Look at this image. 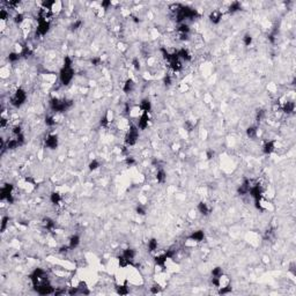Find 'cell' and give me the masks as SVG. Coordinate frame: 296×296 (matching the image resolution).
<instances>
[{
    "label": "cell",
    "mask_w": 296,
    "mask_h": 296,
    "mask_svg": "<svg viewBox=\"0 0 296 296\" xmlns=\"http://www.w3.org/2000/svg\"><path fill=\"white\" fill-rule=\"evenodd\" d=\"M79 244H80V236H79V235H73V236H71L69 242H68L69 249H71V250H74V249H76V248L79 246Z\"/></svg>",
    "instance_id": "4fadbf2b"
},
{
    "label": "cell",
    "mask_w": 296,
    "mask_h": 296,
    "mask_svg": "<svg viewBox=\"0 0 296 296\" xmlns=\"http://www.w3.org/2000/svg\"><path fill=\"white\" fill-rule=\"evenodd\" d=\"M14 21H15V23H16V24H21V23L24 21V16H23V14L19 13V14L15 15V16H14Z\"/></svg>",
    "instance_id": "1f68e13d"
},
{
    "label": "cell",
    "mask_w": 296,
    "mask_h": 296,
    "mask_svg": "<svg viewBox=\"0 0 296 296\" xmlns=\"http://www.w3.org/2000/svg\"><path fill=\"white\" fill-rule=\"evenodd\" d=\"M139 139V127L135 125L130 126L128 132L125 135V143L127 146H133Z\"/></svg>",
    "instance_id": "3957f363"
},
{
    "label": "cell",
    "mask_w": 296,
    "mask_h": 296,
    "mask_svg": "<svg viewBox=\"0 0 296 296\" xmlns=\"http://www.w3.org/2000/svg\"><path fill=\"white\" fill-rule=\"evenodd\" d=\"M133 89H134V81L132 79H127L125 81V83H124V86H123V91L126 93V94H128Z\"/></svg>",
    "instance_id": "2e32d148"
},
{
    "label": "cell",
    "mask_w": 296,
    "mask_h": 296,
    "mask_svg": "<svg viewBox=\"0 0 296 296\" xmlns=\"http://www.w3.org/2000/svg\"><path fill=\"white\" fill-rule=\"evenodd\" d=\"M213 155H214V152H213V150H208L207 152V159H212Z\"/></svg>",
    "instance_id": "f6af8a7d"
},
{
    "label": "cell",
    "mask_w": 296,
    "mask_h": 296,
    "mask_svg": "<svg viewBox=\"0 0 296 296\" xmlns=\"http://www.w3.org/2000/svg\"><path fill=\"white\" fill-rule=\"evenodd\" d=\"M205 237V234L202 230H197V231H193L192 234L189 236V239H191L193 242H201Z\"/></svg>",
    "instance_id": "30bf717a"
},
{
    "label": "cell",
    "mask_w": 296,
    "mask_h": 296,
    "mask_svg": "<svg viewBox=\"0 0 296 296\" xmlns=\"http://www.w3.org/2000/svg\"><path fill=\"white\" fill-rule=\"evenodd\" d=\"M148 123H149V116H148L147 112H142V115L140 116L139 118V122H138V127L140 130H146L148 127Z\"/></svg>",
    "instance_id": "52a82bcc"
},
{
    "label": "cell",
    "mask_w": 296,
    "mask_h": 296,
    "mask_svg": "<svg viewBox=\"0 0 296 296\" xmlns=\"http://www.w3.org/2000/svg\"><path fill=\"white\" fill-rule=\"evenodd\" d=\"M101 164H100V162L97 161V160H93L91 162L89 163V170L90 171H94V170H96V169H98V167H100Z\"/></svg>",
    "instance_id": "f1b7e54d"
},
{
    "label": "cell",
    "mask_w": 296,
    "mask_h": 296,
    "mask_svg": "<svg viewBox=\"0 0 296 296\" xmlns=\"http://www.w3.org/2000/svg\"><path fill=\"white\" fill-rule=\"evenodd\" d=\"M118 264H119V266L122 267V268H125V267H127L128 265H130V261L127 260V259L122 254V256H119L118 257Z\"/></svg>",
    "instance_id": "484cf974"
},
{
    "label": "cell",
    "mask_w": 296,
    "mask_h": 296,
    "mask_svg": "<svg viewBox=\"0 0 296 296\" xmlns=\"http://www.w3.org/2000/svg\"><path fill=\"white\" fill-rule=\"evenodd\" d=\"M221 19H222V13L220 11H213L209 14V20H211V22L214 23V24H217V23L221 21Z\"/></svg>",
    "instance_id": "8fae6325"
},
{
    "label": "cell",
    "mask_w": 296,
    "mask_h": 296,
    "mask_svg": "<svg viewBox=\"0 0 296 296\" xmlns=\"http://www.w3.org/2000/svg\"><path fill=\"white\" fill-rule=\"evenodd\" d=\"M26 101H27V93L22 88L16 89L13 96L11 97V104L15 108H20L22 104H24Z\"/></svg>",
    "instance_id": "7a4b0ae2"
},
{
    "label": "cell",
    "mask_w": 296,
    "mask_h": 296,
    "mask_svg": "<svg viewBox=\"0 0 296 296\" xmlns=\"http://www.w3.org/2000/svg\"><path fill=\"white\" fill-rule=\"evenodd\" d=\"M167 260H168L167 254H165V253H163V254H160V256L155 257V264L157 265V266L164 268V267H165V263H167Z\"/></svg>",
    "instance_id": "9a60e30c"
},
{
    "label": "cell",
    "mask_w": 296,
    "mask_h": 296,
    "mask_svg": "<svg viewBox=\"0 0 296 296\" xmlns=\"http://www.w3.org/2000/svg\"><path fill=\"white\" fill-rule=\"evenodd\" d=\"M49 104H50V108L53 111H56V112H65V111L68 110L73 105V102L72 101H68V100L51 98Z\"/></svg>",
    "instance_id": "6da1fadb"
},
{
    "label": "cell",
    "mask_w": 296,
    "mask_h": 296,
    "mask_svg": "<svg viewBox=\"0 0 296 296\" xmlns=\"http://www.w3.org/2000/svg\"><path fill=\"white\" fill-rule=\"evenodd\" d=\"M45 124L48 126H50V127L54 126L56 125V119H54V117L53 116H46L45 117Z\"/></svg>",
    "instance_id": "83f0119b"
},
{
    "label": "cell",
    "mask_w": 296,
    "mask_h": 296,
    "mask_svg": "<svg viewBox=\"0 0 296 296\" xmlns=\"http://www.w3.org/2000/svg\"><path fill=\"white\" fill-rule=\"evenodd\" d=\"M100 63H101V58H93V59H91V64H93L94 66H97Z\"/></svg>",
    "instance_id": "7bdbcfd3"
},
{
    "label": "cell",
    "mask_w": 296,
    "mask_h": 296,
    "mask_svg": "<svg viewBox=\"0 0 296 296\" xmlns=\"http://www.w3.org/2000/svg\"><path fill=\"white\" fill-rule=\"evenodd\" d=\"M220 288V290H219V294H228V293H230L231 291V287L230 286H226V287H219Z\"/></svg>",
    "instance_id": "836d02e7"
},
{
    "label": "cell",
    "mask_w": 296,
    "mask_h": 296,
    "mask_svg": "<svg viewBox=\"0 0 296 296\" xmlns=\"http://www.w3.org/2000/svg\"><path fill=\"white\" fill-rule=\"evenodd\" d=\"M165 179H167V174H165V171L163 170V169L157 170V172H156V180H157L159 183H164Z\"/></svg>",
    "instance_id": "44dd1931"
},
{
    "label": "cell",
    "mask_w": 296,
    "mask_h": 296,
    "mask_svg": "<svg viewBox=\"0 0 296 296\" xmlns=\"http://www.w3.org/2000/svg\"><path fill=\"white\" fill-rule=\"evenodd\" d=\"M198 211L202 215H208L211 213V208L208 207V205L206 202H204V201H201V202L198 204Z\"/></svg>",
    "instance_id": "ac0fdd59"
},
{
    "label": "cell",
    "mask_w": 296,
    "mask_h": 296,
    "mask_svg": "<svg viewBox=\"0 0 296 296\" xmlns=\"http://www.w3.org/2000/svg\"><path fill=\"white\" fill-rule=\"evenodd\" d=\"M123 256L130 261V265H132L134 258H135V251L133 249H126V250L123 251Z\"/></svg>",
    "instance_id": "7c38bea8"
},
{
    "label": "cell",
    "mask_w": 296,
    "mask_h": 296,
    "mask_svg": "<svg viewBox=\"0 0 296 296\" xmlns=\"http://www.w3.org/2000/svg\"><path fill=\"white\" fill-rule=\"evenodd\" d=\"M274 149H275V141L270 140L265 142V145L263 146V153L266 154V155H270V154L273 153Z\"/></svg>",
    "instance_id": "9c48e42d"
},
{
    "label": "cell",
    "mask_w": 296,
    "mask_h": 296,
    "mask_svg": "<svg viewBox=\"0 0 296 296\" xmlns=\"http://www.w3.org/2000/svg\"><path fill=\"white\" fill-rule=\"evenodd\" d=\"M177 31L179 35H189V32H190V27H189V24H186V23H179V26H178L177 28Z\"/></svg>",
    "instance_id": "d6986e66"
},
{
    "label": "cell",
    "mask_w": 296,
    "mask_h": 296,
    "mask_svg": "<svg viewBox=\"0 0 296 296\" xmlns=\"http://www.w3.org/2000/svg\"><path fill=\"white\" fill-rule=\"evenodd\" d=\"M294 110H295V103H294V102H291V101L286 102V103L283 104V106H282V111H283L285 113H287V115L293 113Z\"/></svg>",
    "instance_id": "5bb4252c"
},
{
    "label": "cell",
    "mask_w": 296,
    "mask_h": 296,
    "mask_svg": "<svg viewBox=\"0 0 296 296\" xmlns=\"http://www.w3.org/2000/svg\"><path fill=\"white\" fill-rule=\"evenodd\" d=\"M212 276L213 278H222L223 276V270L221 267H215L212 271Z\"/></svg>",
    "instance_id": "4316f807"
},
{
    "label": "cell",
    "mask_w": 296,
    "mask_h": 296,
    "mask_svg": "<svg viewBox=\"0 0 296 296\" xmlns=\"http://www.w3.org/2000/svg\"><path fill=\"white\" fill-rule=\"evenodd\" d=\"M257 134H258V130H257L256 126H250V127H248V130H246V135H248L250 139H254V138L257 137Z\"/></svg>",
    "instance_id": "ffe728a7"
},
{
    "label": "cell",
    "mask_w": 296,
    "mask_h": 296,
    "mask_svg": "<svg viewBox=\"0 0 296 296\" xmlns=\"http://www.w3.org/2000/svg\"><path fill=\"white\" fill-rule=\"evenodd\" d=\"M140 109L142 110V112H147V113L152 110V103L148 98H145L140 102Z\"/></svg>",
    "instance_id": "e0dca14e"
},
{
    "label": "cell",
    "mask_w": 296,
    "mask_h": 296,
    "mask_svg": "<svg viewBox=\"0 0 296 296\" xmlns=\"http://www.w3.org/2000/svg\"><path fill=\"white\" fill-rule=\"evenodd\" d=\"M101 6H102L104 9H109V7L111 6V1H102Z\"/></svg>",
    "instance_id": "b9f144b4"
},
{
    "label": "cell",
    "mask_w": 296,
    "mask_h": 296,
    "mask_svg": "<svg viewBox=\"0 0 296 296\" xmlns=\"http://www.w3.org/2000/svg\"><path fill=\"white\" fill-rule=\"evenodd\" d=\"M125 162H126V164L127 165H133V164H135V160H134L133 157H131V156H127L126 157V160H125Z\"/></svg>",
    "instance_id": "ab89813d"
},
{
    "label": "cell",
    "mask_w": 296,
    "mask_h": 296,
    "mask_svg": "<svg viewBox=\"0 0 296 296\" xmlns=\"http://www.w3.org/2000/svg\"><path fill=\"white\" fill-rule=\"evenodd\" d=\"M8 17H9V14H8V12L6 9H1L0 11V19L2 20V21H6Z\"/></svg>",
    "instance_id": "e575fe53"
},
{
    "label": "cell",
    "mask_w": 296,
    "mask_h": 296,
    "mask_svg": "<svg viewBox=\"0 0 296 296\" xmlns=\"http://www.w3.org/2000/svg\"><path fill=\"white\" fill-rule=\"evenodd\" d=\"M74 78V69L72 67H64L60 69L59 72V80L60 82L64 85V86H67L69 85V82L73 80Z\"/></svg>",
    "instance_id": "277c9868"
},
{
    "label": "cell",
    "mask_w": 296,
    "mask_h": 296,
    "mask_svg": "<svg viewBox=\"0 0 296 296\" xmlns=\"http://www.w3.org/2000/svg\"><path fill=\"white\" fill-rule=\"evenodd\" d=\"M157 239L156 238H152L150 241H148V251L154 252L157 249Z\"/></svg>",
    "instance_id": "cb8c5ba5"
},
{
    "label": "cell",
    "mask_w": 296,
    "mask_h": 296,
    "mask_svg": "<svg viewBox=\"0 0 296 296\" xmlns=\"http://www.w3.org/2000/svg\"><path fill=\"white\" fill-rule=\"evenodd\" d=\"M100 124H101V126H103V127H106V126L109 125V118H108V116H106V115H104L103 117L101 118V120H100Z\"/></svg>",
    "instance_id": "d590c367"
},
{
    "label": "cell",
    "mask_w": 296,
    "mask_h": 296,
    "mask_svg": "<svg viewBox=\"0 0 296 296\" xmlns=\"http://www.w3.org/2000/svg\"><path fill=\"white\" fill-rule=\"evenodd\" d=\"M241 7H242L241 2H238V1H234V2H231V5L229 6L228 11H229V13L233 14V13H235V12H237V11H239Z\"/></svg>",
    "instance_id": "603a6c76"
},
{
    "label": "cell",
    "mask_w": 296,
    "mask_h": 296,
    "mask_svg": "<svg viewBox=\"0 0 296 296\" xmlns=\"http://www.w3.org/2000/svg\"><path fill=\"white\" fill-rule=\"evenodd\" d=\"M132 65H133L135 71H139V69H140V61H139L138 58H134V59L132 60Z\"/></svg>",
    "instance_id": "74e56055"
},
{
    "label": "cell",
    "mask_w": 296,
    "mask_h": 296,
    "mask_svg": "<svg viewBox=\"0 0 296 296\" xmlns=\"http://www.w3.org/2000/svg\"><path fill=\"white\" fill-rule=\"evenodd\" d=\"M9 221V217L8 216H4L2 220H1V231H5L6 227H7V223Z\"/></svg>",
    "instance_id": "d6a6232c"
},
{
    "label": "cell",
    "mask_w": 296,
    "mask_h": 296,
    "mask_svg": "<svg viewBox=\"0 0 296 296\" xmlns=\"http://www.w3.org/2000/svg\"><path fill=\"white\" fill-rule=\"evenodd\" d=\"M243 43H244L245 46H250V45H251V43H252V37H251V35H249V34L244 35V37H243Z\"/></svg>",
    "instance_id": "4dcf8cb0"
},
{
    "label": "cell",
    "mask_w": 296,
    "mask_h": 296,
    "mask_svg": "<svg viewBox=\"0 0 296 296\" xmlns=\"http://www.w3.org/2000/svg\"><path fill=\"white\" fill-rule=\"evenodd\" d=\"M164 83L167 85V86H169V85H171V78L169 76V75H167L165 78H164Z\"/></svg>",
    "instance_id": "ee69618b"
},
{
    "label": "cell",
    "mask_w": 296,
    "mask_h": 296,
    "mask_svg": "<svg viewBox=\"0 0 296 296\" xmlns=\"http://www.w3.org/2000/svg\"><path fill=\"white\" fill-rule=\"evenodd\" d=\"M161 291V286L160 285H154L153 287H150V293L152 294H157Z\"/></svg>",
    "instance_id": "8d00e7d4"
},
{
    "label": "cell",
    "mask_w": 296,
    "mask_h": 296,
    "mask_svg": "<svg viewBox=\"0 0 296 296\" xmlns=\"http://www.w3.org/2000/svg\"><path fill=\"white\" fill-rule=\"evenodd\" d=\"M50 30V22L44 19H38V26H37L36 32L39 36H44L46 32Z\"/></svg>",
    "instance_id": "5b68a950"
},
{
    "label": "cell",
    "mask_w": 296,
    "mask_h": 296,
    "mask_svg": "<svg viewBox=\"0 0 296 296\" xmlns=\"http://www.w3.org/2000/svg\"><path fill=\"white\" fill-rule=\"evenodd\" d=\"M176 52H177V56L179 57V59H183V60H185V61H191V60H192L191 53L189 52L187 49L183 48V49H179V50Z\"/></svg>",
    "instance_id": "ba28073f"
},
{
    "label": "cell",
    "mask_w": 296,
    "mask_h": 296,
    "mask_svg": "<svg viewBox=\"0 0 296 296\" xmlns=\"http://www.w3.org/2000/svg\"><path fill=\"white\" fill-rule=\"evenodd\" d=\"M50 200H51V202L53 205H58L61 201V196L58 192H52L50 194Z\"/></svg>",
    "instance_id": "7402d4cb"
},
{
    "label": "cell",
    "mask_w": 296,
    "mask_h": 296,
    "mask_svg": "<svg viewBox=\"0 0 296 296\" xmlns=\"http://www.w3.org/2000/svg\"><path fill=\"white\" fill-rule=\"evenodd\" d=\"M20 58H21V54H20L19 52H11V53L8 54V60H9L11 63H15V61H17Z\"/></svg>",
    "instance_id": "d4e9b609"
},
{
    "label": "cell",
    "mask_w": 296,
    "mask_h": 296,
    "mask_svg": "<svg viewBox=\"0 0 296 296\" xmlns=\"http://www.w3.org/2000/svg\"><path fill=\"white\" fill-rule=\"evenodd\" d=\"M45 146L50 149H56L58 147V137L56 134H49L45 139Z\"/></svg>",
    "instance_id": "8992f818"
},
{
    "label": "cell",
    "mask_w": 296,
    "mask_h": 296,
    "mask_svg": "<svg viewBox=\"0 0 296 296\" xmlns=\"http://www.w3.org/2000/svg\"><path fill=\"white\" fill-rule=\"evenodd\" d=\"M137 213L140 215H145L146 214V209H145V207H142L141 205H139V206L137 207Z\"/></svg>",
    "instance_id": "60d3db41"
},
{
    "label": "cell",
    "mask_w": 296,
    "mask_h": 296,
    "mask_svg": "<svg viewBox=\"0 0 296 296\" xmlns=\"http://www.w3.org/2000/svg\"><path fill=\"white\" fill-rule=\"evenodd\" d=\"M81 26H82V21H75V22L71 26V28H72V30H76V29H79V28H81Z\"/></svg>",
    "instance_id": "f35d334b"
},
{
    "label": "cell",
    "mask_w": 296,
    "mask_h": 296,
    "mask_svg": "<svg viewBox=\"0 0 296 296\" xmlns=\"http://www.w3.org/2000/svg\"><path fill=\"white\" fill-rule=\"evenodd\" d=\"M117 293L120 294V295H126V294H128V288H127V286H119L118 288H117Z\"/></svg>",
    "instance_id": "f546056e"
}]
</instances>
